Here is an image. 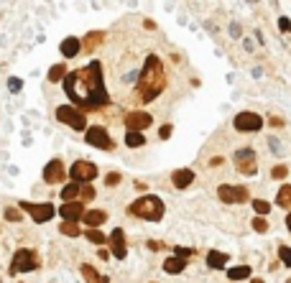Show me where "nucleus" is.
Listing matches in <instances>:
<instances>
[{
  "label": "nucleus",
  "mask_w": 291,
  "mask_h": 283,
  "mask_svg": "<svg viewBox=\"0 0 291 283\" xmlns=\"http://www.w3.org/2000/svg\"><path fill=\"white\" fill-rule=\"evenodd\" d=\"M64 92L72 100V105L82 112H92V110L105 107L110 102V95L105 89L103 64L89 61L84 69L69 72L64 79Z\"/></svg>",
  "instance_id": "1"
},
{
  "label": "nucleus",
  "mask_w": 291,
  "mask_h": 283,
  "mask_svg": "<svg viewBox=\"0 0 291 283\" xmlns=\"http://www.w3.org/2000/svg\"><path fill=\"white\" fill-rule=\"evenodd\" d=\"M166 89V72H164V64L156 54L146 56V64L141 69L138 77V87H136V102L141 105H148L153 102L156 97Z\"/></svg>",
  "instance_id": "2"
},
{
  "label": "nucleus",
  "mask_w": 291,
  "mask_h": 283,
  "mask_svg": "<svg viewBox=\"0 0 291 283\" xmlns=\"http://www.w3.org/2000/svg\"><path fill=\"white\" fill-rule=\"evenodd\" d=\"M164 212H166V207H164V202L156 197V194H146V197L136 199V202L128 207L130 217H141V220H146V222H161Z\"/></svg>",
  "instance_id": "3"
},
{
  "label": "nucleus",
  "mask_w": 291,
  "mask_h": 283,
  "mask_svg": "<svg viewBox=\"0 0 291 283\" xmlns=\"http://www.w3.org/2000/svg\"><path fill=\"white\" fill-rule=\"evenodd\" d=\"M41 265V258L36 250H31V247H21V250H16L13 260H10V268L8 273L10 276H18V273H31V270H36Z\"/></svg>",
  "instance_id": "4"
},
{
  "label": "nucleus",
  "mask_w": 291,
  "mask_h": 283,
  "mask_svg": "<svg viewBox=\"0 0 291 283\" xmlns=\"http://www.w3.org/2000/svg\"><path fill=\"white\" fill-rule=\"evenodd\" d=\"M232 161H235V168H238L243 176L258 174V156H255L253 148H238L232 153Z\"/></svg>",
  "instance_id": "5"
},
{
  "label": "nucleus",
  "mask_w": 291,
  "mask_h": 283,
  "mask_svg": "<svg viewBox=\"0 0 291 283\" xmlns=\"http://www.w3.org/2000/svg\"><path fill=\"white\" fill-rule=\"evenodd\" d=\"M57 120L69 125L72 130H87V118L82 110H77L74 105H59L57 107Z\"/></svg>",
  "instance_id": "6"
},
{
  "label": "nucleus",
  "mask_w": 291,
  "mask_h": 283,
  "mask_svg": "<svg viewBox=\"0 0 291 283\" xmlns=\"http://www.w3.org/2000/svg\"><path fill=\"white\" fill-rule=\"evenodd\" d=\"M263 118L258 115V112H253V110H243L238 112V115L232 118V128L238 130V133H258L263 128Z\"/></svg>",
  "instance_id": "7"
},
{
  "label": "nucleus",
  "mask_w": 291,
  "mask_h": 283,
  "mask_svg": "<svg viewBox=\"0 0 291 283\" xmlns=\"http://www.w3.org/2000/svg\"><path fill=\"white\" fill-rule=\"evenodd\" d=\"M217 199L222 204H243L250 199L248 186H235V184H220L217 186Z\"/></svg>",
  "instance_id": "8"
},
{
  "label": "nucleus",
  "mask_w": 291,
  "mask_h": 283,
  "mask_svg": "<svg viewBox=\"0 0 291 283\" xmlns=\"http://www.w3.org/2000/svg\"><path fill=\"white\" fill-rule=\"evenodd\" d=\"M84 141L92 145V148H100V151H113L115 148V141L110 138V133L103 128V125H92L84 130Z\"/></svg>",
  "instance_id": "9"
},
{
  "label": "nucleus",
  "mask_w": 291,
  "mask_h": 283,
  "mask_svg": "<svg viewBox=\"0 0 291 283\" xmlns=\"http://www.w3.org/2000/svg\"><path fill=\"white\" fill-rule=\"evenodd\" d=\"M18 209L28 212L31 217H33V222H39V224L49 222L54 214H57V207L49 204V202H41V204H33V202H18Z\"/></svg>",
  "instance_id": "10"
},
{
  "label": "nucleus",
  "mask_w": 291,
  "mask_h": 283,
  "mask_svg": "<svg viewBox=\"0 0 291 283\" xmlns=\"http://www.w3.org/2000/svg\"><path fill=\"white\" fill-rule=\"evenodd\" d=\"M69 176H72V181H77V184H89V181L97 176V166L92 161H77L69 168Z\"/></svg>",
  "instance_id": "11"
},
{
  "label": "nucleus",
  "mask_w": 291,
  "mask_h": 283,
  "mask_svg": "<svg viewBox=\"0 0 291 283\" xmlns=\"http://www.w3.org/2000/svg\"><path fill=\"white\" fill-rule=\"evenodd\" d=\"M125 128L128 130H136V133H143L146 128H151V122H153V118L148 115V112H141V110H136V112H128L125 115Z\"/></svg>",
  "instance_id": "12"
},
{
  "label": "nucleus",
  "mask_w": 291,
  "mask_h": 283,
  "mask_svg": "<svg viewBox=\"0 0 291 283\" xmlns=\"http://www.w3.org/2000/svg\"><path fill=\"white\" fill-rule=\"evenodd\" d=\"M59 214L64 217V222H80L84 217V202H64L59 207Z\"/></svg>",
  "instance_id": "13"
},
{
  "label": "nucleus",
  "mask_w": 291,
  "mask_h": 283,
  "mask_svg": "<svg viewBox=\"0 0 291 283\" xmlns=\"http://www.w3.org/2000/svg\"><path fill=\"white\" fill-rule=\"evenodd\" d=\"M64 176H66L64 163L59 158H51L46 163V168H43V181H46V184H59V181H64Z\"/></svg>",
  "instance_id": "14"
},
{
  "label": "nucleus",
  "mask_w": 291,
  "mask_h": 283,
  "mask_svg": "<svg viewBox=\"0 0 291 283\" xmlns=\"http://www.w3.org/2000/svg\"><path fill=\"white\" fill-rule=\"evenodd\" d=\"M107 243H110V247H113V255H115L118 260H123V258L128 255V247H125V232H123L120 227H115L113 232H110Z\"/></svg>",
  "instance_id": "15"
},
{
  "label": "nucleus",
  "mask_w": 291,
  "mask_h": 283,
  "mask_svg": "<svg viewBox=\"0 0 291 283\" xmlns=\"http://www.w3.org/2000/svg\"><path fill=\"white\" fill-rule=\"evenodd\" d=\"M192 181H194V171H192V168H176V171L171 174V184H174L176 189L192 186Z\"/></svg>",
  "instance_id": "16"
},
{
  "label": "nucleus",
  "mask_w": 291,
  "mask_h": 283,
  "mask_svg": "<svg viewBox=\"0 0 291 283\" xmlns=\"http://www.w3.org/2000/svg\"><path fill=\"white\" fill-rule=\"evenodd\" d=\"M82 222L87 224V227L97 230L100 224H105V222H107V212H105V209H89V212H84Z\"/></svg>",
  "instance_id": "17"
},
{
  "label": "nucleus",
  "mask_w": 291,
  "mask_h": 283,
  "mask_svg": "<svg viewBox=\"0 0 291 283\" xmlns=\"http://www.w3.org/2000/svg\"><path fill=\"white\" fill-rule=\"evenodd\" d=\"M80 49H82V41H80V39H74V36L64 39V41H62V46H59V51H62L64 59H74V56L80 54Z\"/></svg>",
  "instance_id": "18"
},
{
  "label": "nucleus",
  "mask_w": 291,
  "mask_h": 283,
  "mask_svg": "<svg viewBox=\"0 0 291 283\" xmlns=\"http://www.w3.org/2000/svg\"><path fill=\"white\" fill-rule=\"evenodd\" d=\"M184 268H187V260H184V258H179V255H171V258H166V260H164V270H166L169 276L184 273Z\"/></svg>",
  "instance_id": "19"
},
{
  "label": "nucleus",
  "mask_w": 291,
  "mask_h": 283,
  "mask_svg": "<svg viewBox=\"0 0 291 283\" xmlns=\"http://www.w3.org/2000/svg\"><path fill=\"white\" fill-rule=\"evenodd\" d=\"M105 41V33L103 31H89L87 36H84V41H82V51H87V54H92L100 43Z\"/></svg>",
  "instance_id": "20"
},
{
  "label": "nucleus",
  "mask_w": 291,
  "mask_h": 283,
  "mask_svg": "<svg viewBox=\"0 0 291 283\" xmlns=\"http://www.w3.org/2000/svg\"><path fill=\"white\" fill-rule=\"evenodd\" d=\"M228 263H230V255L228 253H220V250H209L207 253V265L212 270H222Z\"/></svg>",
  "instance_id": "21"
},
{
  "label": "nucleus",
  "mask_w": 291,
  "mask_h": 283,
  "mask_svg": "<svg viewBox=\"0 0 291 283\" xmlns=\"http://www.w3.org/2000/svg\"><path fill=\"white\" fill-rule=\"evenodd\" d=\"M253 276V268L250 265H232V268H228V278L235 283V281H245V278H250Z\"/></svg>",
  "instance_id": "22"
},
{
  "label": "nucleus",
  "mask_w": 291,
  "mask_h": 283,
  "mask_svg": "<svg viewBox=\"0 0 291 283\" xmlns=\"http://www.w3.org/2000/svg\"><path fill=\"white\" fill-rule=\"evenodd\" d=\"M80 270H82V276H84V281H87V283H110V278H107V276H100L97 270H95L92 265H89V263H82V268H80Z\"/></svg>",
  "instance_id": "23"
},
{
  "label": "nucleus",
  "mask_w": 291,
  "mask_h": 283,
  "mask_svg": "<svg viewBox=\"0 0 291 283\" xmlns=\"http://www.w3.org/2000/svg\"><path fill=\"white\" fill-rule=\"evenodd\" d=\"M276 207L291 212V184H281V189L276 194Z\"/></svg>",
  "instance_id": "24"
},
{
  "label": "nucleus",
  "mask_w": 291,
  "mask_h": 283,
  "mask_svg": "<svg viewBox=\"0 0 291 283\" xmlns=\"http://www.w3.org/2000/svg\"><path fill=\"white\" fill-rule=\"evenodd\" d=\"M80 191H82V184L72 181V184H66V186L62 189V199H64V202H77V199H80Z\"/></svg>",
  "instance_id": "25"
},
{
  "label": "nucleus",
  "mask_w": 291,
  "mask_h": 283,
  "mask_svg": "<svg viewBox=\"0 0 291 283\" xmlns=\"http://www.w3.org/2000/svg\"><path fill=\"white\" fill-rule=\"evenodd\" d=\"M66 74H69V72H66V64H54L51 69H49V82L51 84H59V82H64V79H66Z\"/></svg>",
  "instance_id": "26"
},
{
  "label": "nucleus",
  "mask_w": 291,
  "mask_h": 283,
  "mask_svg": "<svg viewBox=\"0 0 291 283\" xmlns=\"http://www.w3.org/2000/svg\"><path fill=\"white\" fill-rule=\"evenodd\" d=\"M125 145H128V148H141V145H146V138H143V133L128 130V133H125Z\"/></svg>",
  "instance_id": "27"
},
{
  "label": "nucleus",
  "mask_w": 291,
  "mask_h": 283,
  "mask_svg": "<svg viewBox=\"0 0 291 283\" xmlns=\"http://www.w3.org/2000/svg\"><path fill=\"white\" fill-rule=\"evenodd\" d=\"M59 232L66 235V237H80L82 235V230H80V224H77V222H62L59 224Z\"/></svg>",
  "instance_id": "28"
},
{
  "label": "nucleus",
  "mask_w": 291,
  "mask_h": 283,
  "mask_svg": "<svg viewBox=\"0 0 291 283\" xmlns=\"http://www.w3.org/2000/svg\"><path fill=\"white\" fill-rule=\"evenodd\" d=\"M84 237H87V240L92 243V245H100V247H103V245L107 243V237H105L103 232H100V230H92V227H89V230L84 232Z\"/></svg>",
  "instance_id": "29"
},
{
  "label": "nucleus",
  "mask_w": 291,
  "mask_h": 283,
  "mask_svg": "<svg viewBox=\"0 0 291 283\" xmlns=\"http://www.w3.org/2000/svg\"><path fill=\"white\" fill-rule=\"evenodd\" d=\"M278 263L291 268V247L289 245H278Z\"/></svg>",
  "instance_id": "30"
},
{
  "label": "nucleus",
  "mask_w": 291,
  "mask_h": 283,
  "mask_svg": "<svg viewBox=\"0 0 291 283\" xmlns=\"http://www.w3.org/2000/svg\"><path fill=\"white\" fill-rule=\"evenodd\" d=\"M253 209L258 212V217H266V214L271 212V204H268L266 199H253Z\"/></svg>",
  "instance_id": "31"
},
{
  "label": "nucleus",
  "mask_w": 291,
  "mask_h": 283,
  "mask_svg": "<svg viewBox=\"0 0 291 283\" xmlns=\"http://www.w3.org/2000/svg\"><path fill=\"white\" fill-rule=\"evenodd\" d=\"M286 176H289V166H286V163H278V166L271 168V179L281 181V179H286Z\"/></svg>",
  "instance_id": "32"
},
{
  "label": "nucleus",
  "mask_w": 291,
  "mask_h": 283,
  "mask_svg": "<svg viewBox=\"0 0 291 283\" xmlns=\"http://www.w3.org/2000/svg\"><path fill=\"white\" fill-rule=\"evenodd\" d=\"M92 199H95V189H92V184H82L80 202H92Z\"/></svg>",
  "instance_id": "33"
},
{
  "label": "nucleus",
  "mask_w": 291,
  "mask_h": 283,
  "mask_svg": "<svg viewBox=\"0 0 291 283\" xmlns=\"http://www.w3.org/2000/svg\"><path fill=\"white\" fill-rule=\"evenodd\" d=\"M250 224H253V230H255V232H261V235L268 232V222H266V217H253Z\"/></svg>",
  "instance_id": "34"
},
{
  "label": "nucleus",
  "mask_w": 291,
  "mask_h": 283,
  "mask_svg": "<svg viewBox=\"0 0 291 283\" xmlns=\"http://www.w3.org/2000/svg\"><path fill=\"white\" fill-rule=\"evenodd\" d=\"M5 220H8V222H21V220H23V217H21V209L8 207V209H5Z\"/></svg>",
  "instance_id": "35"
},
{
  "label": "nucleus",
  "mask_w": 291,
  "mask_h": 283,
  "mask_svg": "<svg viewBox=\"0 0 291 283\" xmlns=\"http://www.w3.org/2000/svg\"><path fill=\"white\" fill-rule=\"evenodd\" d=\"M174 255H179V258H192L194 255V247H182V245H179V247H174Z\"/></svg>",
  "instance_id": "36"
},
{
  "label": "nucleus",
  "mask_w": 291,
  "mask_h": 283,
  "mask_svg": "<svg viewBox=\"0 0 291 283\" xmlns=\"http://www.w3.org/2000/svg\"><path fill=\"white\" fill-rule=\"evenodd\" d=\"M120 181H123V176H120L118 171H110V174L105 176V184H107V186H118Z\"/></svg>",
  "instance_id": "37"
},
{
  "label": "nucleus",
  "mask_w": 291,
  "mask_h": 283,
  "mask_svg": "<svg viewBox=\"0 0 291 283\" xmlns=\"http://www.w3.org/2000/svg\"><path fill=\"white\" fill-rule=\"evenodd\" d=\"M278 28H281L284 33H291V20L286 16H281V18H278Z\"/></svg>",
  "instance_id": "38"
},
{
  "label": "nucleus",
  "mask_w": 291,
  "mask_h": 283,
  "mask_svg": "<svg viewBox=\"0 0 291 283\" xmlns=\"http://www.w3.org/2000/svg\"><path fill=\"white\" fill-rule=\"evenodd\" d=\"M21 87H23V82H21V79H16V77L10 79V82H8V89H10V92H18Z\"/></svg>",
  "instance_id": "39"
},
{
  "label": "nucleus",
  "mask_w": 291,
  "mask_h": 283,
  "mask_svg": "<svg viewBox=\"0 0 291 283\" xmlns=\"http://www.w3.org/2000/svg\"><path fill=\"white\" fill-rule=\"evenodd\" d=\"M171 130H174L171 125H164V128L159 130V138H161V141H166V138H169V135H171Z\"/></svg>",
  "instance_id": "40"
},
{
  "label": "nucleus",
  "mask_w": 291,
  "mask_h": 283,
  "mask_svg": "<svg viewBox=\"0 0 291 283\" xmlns=\"http://www.w3.org/2000/svg\"><path fill=\"white\" fill-rule=\"evenodd\" d=\"M222 163H225V158H222V156H215V158H209V166H222Z\"/></svg>",
  "instance_id": "41"
},
{
  "label": "nucleus",
  "mask_w": 291,
  "mask_h": 283,
  "mask_svg": "<svg viewBox=\"0 0 291 283\" xmlns=\"http://www.w3.org/2000/svg\"><path fill=\"white\" fill-rule=\"evenodd\" d=\"M268 122H271V125H276V128L284 125V120H281V118H273V115H268Z\"/></svg>",
  "instance_id": "42"
},
{
  "label": "nucleus",
  "mask_w": 291,
  "mask_h": 283,
  "mask_svg": "<svg viewBox=\"0 0 291 283\" xmlns=\"http://www.w3.org/2000/svg\"><path fill=\"white\" fill-rule=\"evenodd\" d=\"M148 247H151V250H161L164 243H159V240H148Z\"/></svg>",
  "instance_id": "43"
},
{
  "label": "nucleus",
  "mask_w": 291,
  "mask_h": 283,
  "mask_svg": "<svg viewBox=\"0 0 291 283\" xmlns=\"http://www.w3.org/2000/svg\"><path fill=\"white\" fill-rule=\"evenodd\" d=\"M230 33H232V36H240V26L232 23V26H230Z\"/></svg>",
  "instance_id": "44"
},
{
  "label": "nucleus",
  "mask_w": 291,
  "mask_h": 283,
  "mask_svg": "<svg viewBox=\"0 0 291 283\" xmlns=\"http://www.w3.org/2000/svg\"><path fill=\"white\" fill-rule=\"evenodd\" d=\"M136 189L138 191H146V181H136Z\"/></svg>",
  "instance_id": "45"
},
{
  "label": "nucleus",
  "mask_w": 291,
  "mask_h": 283,
  "mask_svg": "<svg viewBox=\"0 0 291 283\" xmlns=\"http://www.w3.org/2000/svg\"><path fill=\"white\" fill-rule=\"evenodd\" d=\"M286 230H289V232H291V212H289V214H286Z\"/></svg>",
  "instance_id": "46"
},
{
  "label": "nucleus",
  "mask_w": 291,
  "mask_h": 283,
  "mask_svg": "<svg viewBox=\"0 0 291 283\" xmlns=\"http://www.w3.org/2000/svg\"><path fill=\"white\" fill-rule=\"evenodd\" d=\"M253 283H263V281H261V278H253Z\"/></svg>",
  "instance_id": "47"
},
{
  "label": "nucleus",
  "mask_w": 291,
  "mask_h": 283,
  "mask_svg": "<svg viewBox=\"0 0 291 283\" xmlns=\"http://www.w3.org/2000/svg\"><path fill=\"white\" fill-rule=\"evenodd\" d=\"M284 283H291V276H289V278H286V281H284Z\"/></svg>",
  "instance_id": "48"
},
{
  "label": "nucleus",
  "mask_w": 291,
  "mask_h": 283,
  "mask_svg": "<svg viewBox=\"0 0 291 283\" xmlns=\"http://www.w3.org/2000/svg\"><path fill=\"white\" fill-rule=\"evenodd\" d=\"M248 3H255V0H248Z\"/></svg>",
  "instance_id": "49"
}]
</instances>
